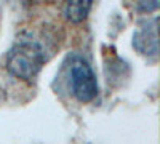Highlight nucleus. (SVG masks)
I'll return each mask as SVG.
<instances>
[{"label":"nucleus","instance_id":"nucleus-5","mask_svg":"<svg viewBox=\"0 0 160 144\" xmlns=\"http://www.w3.org/2000/svg\"><path fill=\"white\" fill-rule=\"evenodd\" d=\"M127 5L138 13H151L158 7V0H127Z\"/></svg>","mask_w":160,"mask_h":144},{"label":"nucleus","instance_id":"nucleus-2","mask_svg":"<svg viewBox=\"0 0 160 144\" xmlns=\"http://www.w3.org/2000/svg\"><path fill=\"white\" fill-rule=\"evenodd\" d=\"M72 93L80 102H90L98 96V80L91 66L82 58H74L71 64Z\"/></svg>","mask_w":160,"mask_h":144},{"label":"nucleus","instance_id":"nucleus-4","mask_svg":"<svg viewBox=\"0 0 160 144\" xmlns=\"http://www.w3.org/2000/svg\"><path fill=\"white\" fill-rule=\"evenodd\" d=\"M91 3L93 0H68L64 15L71 22L78 24L87 19L88 13L91 10Z\"/></svg>","mask_w":160,"mask_h":144},{"label":"nucleus","instance_id":"nucleus-1","mask_svg":"<svg viewBox=\"0 0 160 144\" xmlns=\"http://www.w3.org/2000/svg\"><path fill=\"white\" fill-rule=\"evenodd\" d=\"M43 62V48L32 38H21L7 53L5 66L11 75L22 80H31L40 72Z\"/></svg>","mask_w":160,"mask_h":144},{"label":"nucleus","instance_id":"nucleus-3","mask_svg":"<svg viewBox=\"0 0 160 144\" xmlns=\"http://www.w3.org/2000/svg\"><path fill=\"white\" fill-rule=\"evenodd\" d=\"M133 47L144 56H157L158 53V35H157V19L141 24L133 35Z\"/></svg>","mask_w":160,"mask_h":144}]
</instances>
